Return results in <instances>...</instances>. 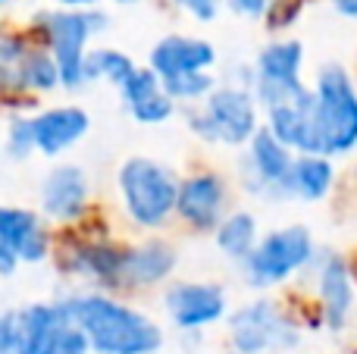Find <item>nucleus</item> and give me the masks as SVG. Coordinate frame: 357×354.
Returning a JSON list of instances; mask_svg holds the SVG:
<instances>
[{
	"mask_svg": "<svg viewBox=\"0 0 357 354\" xmlns=\"http://www.w3.org/2000/svg\"><path fill=\"white\" fill-rule=\"evenodd\" d=\"M69 317L85 332L98 354H157L163 332L148 314L110 298V295H79L69 298Z\"/></svg>",
	"mask_w": 357,
	"mask_h": 354,
	"instance_id": "nucleus-1",
	"label": "nucleus"
},
{
	"mask_svg": "<svg viewBox=\"0 0 357 354\" xmlns=\"http://www.w3.org/2000/svg\"><path fill=\"white\" fill-rule=\"evenodd\" d=\"M314 123L323 157H345L357 148V85L339 63L323 66L317 75Z\"/></svg>",
	"mask_w": 357,
	"mask_h": 354,
	"instance_id": "nucleus-2",
	"label": "nucleus"
},
{
	"mask_svg": "<svg viewBox=\"0 0 357 354\" xmlns=\"http://www.w3.org/2000/svg\"><path fill=\"white\" fill-rule=\"evenodd\" d=\"M119 194L129 220L142 229H160L176 213L178 179L160 160L151 157H129L119 167Z\"/></svg>",
	"mask_w": 357,
	"mask_h": 354,
	"instance_id": "nucleus-3",
	"label": "nucleus"
},
{
	"mask_svg": "<svg viewBox=\"0 0 357 354\" xmlns=\"http://www.w3.org/2000/svg\"><path fill=\"white\" fill-rule=\"evenodd\" d=\"M104 25H107V16L98 10H50L38 16V29L44 35L47 54L54 56L56 69H60L63 88L85 85L88 41Z\"/></svg>",
	"mask_w": 357,
	"mask_h": 354,
	"instance_id": "nucleus-4",
	"label": "nucleus"
},
{
	"mask_svg": "<svg viewBox=\"0 0 357 354\" xmlns=\"http://www.w3.org/2000/svg\"><path fill=\"white\" fill-rule=\"evenodd\" d=\"M314 261L317 248L310 229L301 223H291L260 238L251 254L241 261V267H245V282L251 288H270L291 279L298 270L310 267Z\"/></svg>",
	"mask_w": 357,
	"mask_h": 354,
	"instance_id": "nucleus-5",
	"label": "nucleus"
},
{
	"mask_svg": "<svg viewBox=\"0 0 357 354\" xmlns=\"http://www.w3.org/2000/svg\"><path fill=\"white\" fill-rule=\"evenodd\" d=\"M191 129L204 141H220L229 148H241L260 129L257 123V100L248 88H213L204 98V107L191 113Z\"/></svg>",
	"mask_w": 357,
	"mask_h": 354,
	"instance_id": "nucleus-6",
	"label": "nucleus"
},
{
	"mask_svg": "<svg viewBox=\"0 0 357 354\" xmlns=\"http://www.w3.org/2000/svg\"><path fill=\"white\" fill-rule=\"evenodd\" d=\"M229 342L238 354H285L301 345V332L276 301L257 298L229 317Z\"/></svg>",
	"mask_w": 357,
	"mask_h": 354,
	"instance_id": "nucleus-7",
	"label": "nucleus"
},
{
	"mask_svg": "<svg viewBox=\"0 0 357 354\" xmlns=\"http://www.w3.org/2000/svg\"><path fill=\"white\" fill-rule=\"evenodd\" d=\"M301 63H304V50L298 41H276L270 47H264L257 54L251 72V94L264 110L279 104H289L298 94H304L301 82Z\"/></svg>",
	"mask_w": 357,
	"mask_h": 354,
	"instance_id": "nucleus-8",
	"label": "nucleus"
},
{
	"mask_svg": "<svg viewBox=\"0 0 357 354\" xmlns=\"http://www.w3.org/2000/svg\"><path fill=\"white\" fill-rule=\"evenodd\" d=\"M47 226L25 207H0V276H13L19 263L47 261Z\"/></svg>",
	"mask_w": 357,
	"mask_h": 354,
	"instance_id": "nucleus-9",
	"label": "nucleus"
},
{
	"mask_svg": "<svg viewBox=\"0 0 357 354\" xmlns=\"http://www.w3.org/2000/svg\"><path fill=\"white\" fill-rule=\"evenodd\" d=\"M163 305L182 332L204 330L226 317V292L216 282H173Z\"/></svg>",
	"mask_w": 357,
	"mask_h": 354,
	"instance_id": "nucleus-10",
	"label": "nucleus"
},
{
	"mask_svg": "<svg viewBox=\"0 0 357 354\" xmlns=\"http://www.w3.org/2000/svg\"><path fill=\"white\" fill-rule=\"evenodd\" d=\"M226 182L216 173H195L185 182H178L176 213L197 232H216L226 213Z\"/></svg>",
	"mask_w": 357,
	"mask_h": 354,
	"instance_id": "nucleus-11",
	"label": "nucleus"
},
{
	"mask_svg": "<svg viewBox=\"0 0 357 354\" xmlns=\"http://www.w3.org/2000/svg\"><path fill=\"white\" fill-rule=\"evenodd\" d=\"M291 167H295V154L260 125L248 141V176L254 182V192L273 194V198L289 194Z\"/></svg>",
	"mask_w": 357,
	"mask_h": 354,
	"instance_id": "nucleus-12",
	"label": "nucleus"
},
{
	"mask_svg": "<svg viewBox=\"0 0 357 354\" xmlns=\"http://www.w3.org/2000/svg\"><path fill=\"white\" fill-rule=\"evenodd\" d=\"M317 288L320 307L329 330L342 332L354 314V279L342 254H323L317 263Z\"/></svg>",
	"mask_w": 357,
	"mask_h": 354,
	"instance_id": "nucleus-13",
	"label": "nucleus"
},
{
	"mask_svg": "<svg viewBox=\"0 0 357 354\" xmlns=\"http://www.w3.org/2000/svg\"><path fill=\"white\" fill-rule=\"evenodd\" d=\"M216 63V50L204 38H188V35H167L163 41L154 44L151 50V72L157 79H176L185 72H207Z\"/></svg>",
	"mask_w": 357,
	"mask_h": 354,
	"instance_id": "nucleus-14",
	"label": "nucleus"
},
{
	"mask_svg": "<svg viewBox=\"0 0 357 354\" xmlns=\"http://www.w3.org/2000/svg\"><path fill=\"white\" fill-rule=\"evenodd\" d=\"M88 125V113L75 104L66 107H50V110L38 113L31 119V135H35V151H41L44 157H56L63 151H69L73 144H79L85 138Z\"/></svg>",
	"mask_w": 357,
	"mask_h": 354,
	"instance_id": "nucleus-15",
	"label": "nucleus"
},
{
	"mask_svg": "<svg viewBox=\"0 0 357 354\" xmlns=\"http://www.w3.org/2000/svg\"><path fill=\"white\" fill-rule=\"evenodd\" d=\"M88 207V179L79 167H56L41 185V210L56 223H73Z\"/></svg>",
	"mask_w": 357,
	"mask_h": 354,
	"instance_id": "nucleus-16",
	"label": "nucleus"
},
{
	"mask_svg": "<svg viewBox=\"0 0 357 354\" xmlns=\"http://www.w3.org/2000/svg\"><path fill=\"white\" fill-rule=\"evenodd\" d=\"M119 91H123V100H126V107H129V113L144 125L167 123L176 110V100L163 91V82L157 79L151 69H135Z\"/></svg>",
	"mask_w": 357,
	"mask_h": 354,
	"instance_id": "nucleus-17",
	"label": "nucleus"
},
{
	"mask_svg": "<svg viewBox=\"0 0 357 354\" xmlns=\"http://www.w3.org/2000/svg\"><path fill=\"white\" fill-rule=\"evenodd\" d=\"M16 323L22 354H44L50 339L66 323H73V317H69L66 301H41V305H29L25 311H19Z\"/></svg>",
	"mask_w": 357,
	"mask_h": 354,
	"instance_id": "nucleus-18",
	"label": "nucleus"
},
{
	"mask_svg": "<svg viewBox=\"0 0 357 354\" xmlns=\"http://www.w3.org/2000/svg\"><path fill=\"white\" fill-rule=\"evenodd\" d=\"M176 270V248L167 242H144L138 248H126L123 286H154Z\"/></svg>",
	"mask_w": 357,
	"mask_h": 354,
	"instance_id": "nucleus-19",
	"label": "nucleus"
},
{
	"mask_svg": "<svg viewBox=\"0 0 357 354\" xmlns=\"http://www.w3.org/2000/svg\"><path fill=\"white\" fill-rule=\"evenodd\" d=\"M69 267L94 282H104V286H123L126 248H116V245H107V242L79 245V248L73 251Z\"/></svg>",
	"mask_w": 357,
	"mask_h": 354,
	"instance_id": "nucleus-20",
	"label": "nucleus"
},
{
	"mask_svg": "<svg viewBox=\"0 0 357 354\" xmlns=\"http://www.w3.org/2000/svg\"><path fill=\"white\" fill-rule=\"evenodd\" d=\"M333 182H335V169L329 163V157L301 154V157H295V167H291L289 194L314 204V201H323L333 192Z\"/></svg>",
	"mask_w": 357,
	"mask_h": 354,
	"instance_id": "nucleus-21",
	"label": "nucleus"
},
{
	"mask_svg": "<svg viewBox=\"0 0 357 354\" xmlns=\"http://www.w3.org/2000/svg\"><path fill=\"white\" fill-rule=\"evenodd\" d=\"M257 245V220L248 210H235L216 226V248L232 261H245Z\"/></svg>",
	"mask_w": 357,
	"mask_h": 354,
	"instance_id": "nucleus-22",
	"label": "nucleus"
},
{
	"mask_svg": "<svg viewBox=\"0 0 357 354\" xmlns=\"http://www.w3.org/2000/svg\"><path fill=\"white\" fill-rule=\"evenodd\" d=\"M16 88H29V91H54L60 88V69H56L54 56L47 47H29L19 63Z\"/></svg>",
	"mask_w": 357,
	"mask_h": 354,
	"instance_id": "nucleus-23",
	"label": "nucleus"
},
{
	"mask_svg": "<svg viewBox=\"0 0 357 354\" xmlns=\"http://www.w3.org/2000/svg\"><path fill=\"white\" fill-rule=\"evenodd\" d=\"M135 69L138 66L132 63V56H126L123 50H113V47L91 50V54L85 56V82L104 79V82H110V85L123 88Z\"/></svg>",
	"mask_w": 357,
	"mask_h": 354,
	"instance_id": "nucleus-24",
	"label": "nucleus"
},
{
	"mask_svg": "<svg viewBox=\"0 0 357 354\" xmlns=\"http://www.w3.org/2000/svg\"><path fill=\"white\" fill-rule=\"evenodd\" d=\"M216 88V79L210 72H185L176 79H163V91L173 100H204Z\"/></svg>",
	"mask_w": 357,
	"mask_h": 354,
	"instance_id": "nucleus-25",
	"label": "nucleus"
},
{
	"mask_svg": "<svg viewBox=\"0 0 357 354\" xmlns=\"http://www.w3.org/2000/svg\"><path fill=\"white\" fill-rule=\"evenodd\" d=\"M25 50H29V44L19 35H0V85L16 88V72Z\"/></svg>",
	"mask_w": 357,
	"mask_h": 354,
	"instance_id": "nucleus-26",
	"label": "nucleus"
},
{
	"mask_svg": "<svg viewBox=\"0 0 357 354\" xmlns=\"http://www.w3.org/2000/svg\"><path fill=\"white\" fill-rule=\"evenodd\" d=\"M44 354H91V345H88L85 332H82L79 326L66 323L54 339H50V345L44 348Z\"/></svg>",
	"mask_w": 357,
	"mask_h": 354,
	"instance_id": "nucleus-27",
	"label": "nucleus"
},
{
	"mask_svg": "<svg viewBox=\"0 0 357 354\" xmlns=\"http://www.w3.org/2000/svg\"><path fill=\"white\" fill-rule=\"evenodd\" d=\"M6 151L13 160H25L35 151V135H31V119H13L6 132Z\"/></svg>",
	"mask_w": 357,
	"mask_h": 354,
	"instance_id": "nucleus-28",
	"label": "nucleus"
},
{
	"mask_svg": "<svg viewBox=\"0 0 357 354\" xmlns=\"http://www.w3.org/2000/svg\"><path fill=\"white\" fill-rule=\"evenodd\" d=\"M0 354H22L16 314H0Z\"/></svg>",
	"mask_w": 357,
	"mask_h": 354,
	"instance_id": "nucleus-29",
	"label": "nucleus"
},
{
	"mask_svg": "<svg viewBox=\"0 0 357 354\" xmlns=\"http://www.w3.org/2000/svg\"><path fill=\"white\" fill-rule=\"evenodd\" d=\"M176 3L182 6L185 13H191L195 19H201V22H210L226 0H176Z\"/></svg>",
	"mask_w": 357,
	"mask_h": 354,
	"instance_id": "nucleus-30",
	"label": "nucleus"
},
{
	"mask_svg": "<svg viewBox=\"0 0 357 354\" xmlns=\"http://www.w3.org/2000/svg\"><path fill=\"white\" fill-rule=\"evenodd\" d=\"M229 6H232L238 16L260 19V16H266V10L273 6V0H229Z\"/></svg>",
	"mask_w": 357,
	"mask_h": 354,
	"instance_id": "nucleus-31",
	"label": "nucleus"
},
{
	"mask_svg": "<svg viewBox=\"0 0 357 354\" xmlns=\"http://www.w3.org/2000/svg\"><path fill=\"white\" fill-rule=\"evenodd\" d=\"M54 3H60V10H94L98 0H54Z\"/></svg>",
	"mask_w": 357,
	"mask_h": 354,
	"instance_id": "nucleus-32",
	"label": "nucleus"
},
{
	"mask_svg": "<svg viewBox=\"0 0 357 354\" xmlns=\"http://www.w3.org/2000/svg\"><path fill=\"white\" fill-rule=\"evenodd\" d=\"M333 6L345 19H357V0H333Z\"/></svg>",
	"mask_w": 357,
	"mask_h": 354,
	"instance_id": "nucleus-33",
	"label": "nucleus"
},
{
	"mask_svg": "<svg viewBox=\"0 0 357 354\" xmlns=\"http://www.w3.org/2000/svg\"><path fill=\"white\" fill-rule=\"evenodd\" d=\"M116 3H142V0H116Z\"/></svg>",
	"mask_w": 357,
	"mask_h": 354,
	"instance_id": "nucleus-34",
	"label": "nucleus"
},
{
	"mask_svg": "<svg viewBox=\"0 0 357 354\" xmlns=\"http://www.w3.org/2000/svg\"><path fill=\"white\" fill-rule=\"evenodd\" d=\"M3 3H10V0H0V6H3Z\"/></svg>",
	"mask_w": 357,
	"mask_h": 354,
	"instance_id": "nucleus-35",
	"label": "nucleus"
},
{
	"mask_svg": "<svg viewBox=\"0 0 357 354\" xmlns=\"http://www.w3.org/2000/svg\"><path fill=\"white\" fill-rule=\"evenodd\" d=\"M232 354H238V351H232Z\"/></svg>",
	"mask_w": 357,
	"mask_h": 354,
	"instance_id": "nucleus-36",
	"label": "nucleus"
}]
</instances>
